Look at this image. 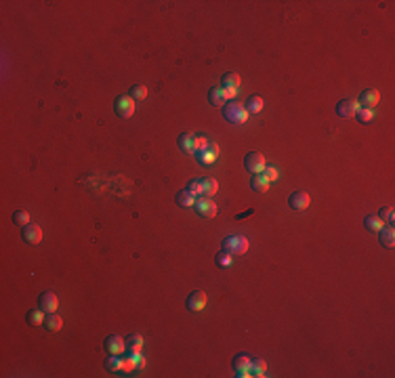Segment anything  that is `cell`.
I'll use <instances>...</instances> for the list:
<instances>
[{
	"label": "cell",
	"mask_w": 395,
	"mask_h": 378,
	"mask_svg": "<svg viewBox=\"0 0 395 378\" xmlns=\"http://www.w3.org/2000/svg\"><path fill=\"white\" fill-rule=\"evenodd\" d=\"M49 332H59L61 328H63V320L59 318L57 313H47V318H45V324H42Z\"/></svg>",
	"instance_id": "19"
},
{
	"label": "cell",
	"mask_w": 395,
	"mask_h": 378,
	"mask_svg": "<svg viewBox=\"0 0 395 378\" xmlns=\"http://www.w3.org/2000/svg\"><path fill=\"white\" fill-rule=\"evenodd\" d=\"M263 177H265V179L271 183V181H276V179L280 177V170L274 168V166H265V170H263Z\"/></svg>",
	"instance_id": "34"
},
{
	"label": "cell",
	"mask_w": 395,
	"mask_h": 378,
	"mask_svg": "<svg viewBox=\"0 0 395 378\" xmlns=\"http://www.w3.org/2000/svg\"><path fill=\"white\" fill-rule=\"evenodd\" d=\"M130 99L133 101H143L145 97H147V86H143V84H135L133 89H130Z\"/></svg>",
	"instance_id": "30"
},
{
	"label": "cell",
	"mask_w": 395,
	"mask_h": 378,
	"mask_svg": "<svg viewBox=\"0 0 395 378\" xmlns=\"http://www.w3.org/2000/svg\"><path fill=\"white\" fill-rule=\"evenodd\" d=\"M223 118L227 122H233V124H242V122L248 120V111H246V108H244V103L227 101L223 105Z\"/></svg>",
	"instance_id": "1"
},
{
	"label": "cell",
	"mask_w": 395,
	"mask_h": 378,
	"mask_svg": "<svg viewBox=\"0 0 395 378\" xmlns=\"http://www.w3.org/2000/svg\"><path fill=\"white\" fill-rule=\"evenodd\" d=\"M223 250L229 254H244L248 250V237L244 235H229L223 240Z\"/></svg>",
	"instance_id": "3"
},
{
	"label": "cell",
	"mask_w": 395,
	"mask_h": 378,
	"mask_svg": "<svg viewBox=\"0 0 395 378\" xmlns=\"http://www.w3.org/2000/svg\"><path fill=\"white\" fill-rule=\"evenodd\" d=\"M221 89L225 91L227 101H229L231 97H235V95H238V91H240V76L235 74V72H227L221 78Z\"/></svg>",
	"instance_id": "5"
},
{
	"label": "cell",
	"mask_w": 395,
	"mask_h": 378,
	"mask_svg": "<svg viewBox=\"0 0 395 378\" xmlns=\"http://www.w3.org/2000/svg\"><path fill=\"white\" fill-rule=\"evenodd\" d=\"M105 370L108 372H122V357L118 355H110L108 359H105Z\"/></svg>",
	"instance_id": "28"
},
{
	"label": "cell",
	"mask_w": 395,
	"mask_h": 378,
	"mask_svg": "<svg viewBox=\"0 0 395 378\" xmlns=\"http://www.w3.org/2000/svg\"><path fill=\"white\" fill-rule=\"evenodd\" d=\"M45 318H47V313L38 307V309L28 311V315H25V322H28L30 326H42V324H45Z\"/></svg>",
	"instance_id": "20"
},
{
	"label": "cell",
	"mask_w": 395,
	"mask_h": 378,
	"mask_svg": "<svg viewBox=\"0 0 395 378\" xmlns=\"http://www.w3.org/2000/svg\"><path fill=\"white\" fill-rule=\"evenodd\" d=\"M250 362H252V359L248 355H244V353L235 355V359H233V372H235V376H238V378L250 376Z\"/></svg>",
	"instance_id": "12"
},
{
	"label": "cell",
	"mask_w": 395,
	"mask_h": 378,
	"mask_svg": "<svg viewBox=\"0 0 395 378\" xmlns=\"http://www.w3.org/2000/svg\"><path fill=\"white\" fill-rule=\"evenodd\" d=\"M38 307L45 313H55L57 307H59V301H57V296L53 294V292H42L38 296Z\"/></svg>",
	"instance_id": "13"
},
{
	"label": "cell",
	"mask_w": 395,
	"mask_h": 378,
	"mask_svg": "<svg viewBox=\"0 0 395 378\" xmlns=\"http://www.w3.org/2000/svg\"><path fill=\"white\" fill-rule=\"evenodd\" d=\"M309 204H311V198L307 191H294V193H290V198H288V206L292 210H298V213L307 210Z\"/></svg>",
	"instance_id": "7"
},
{
	"label": "cell",
	"mask_w": 395,
	"mask_h": 378,
	"mask_svg": "<svg viewBox=\"0 0 395 378\" xmlns=\"http://www.w3.org/2000/svg\"><path fill=\"white\" fill-rule=\"evenodd\" d=\"M357 105L359 108H366V109H372L374 105H379V101H381V95H379V91L376 89H366L362 95L357 97Z\"/></svg>",
	"instance_id": "9"
},
{
	"label": "cell",
	"mask_w": 395,
	"mask_h": 378,
	"mask_svg": "<svg viewBox=\"0 0 395 378\" xmlns=\"http://www.w3.org/2000/svg\"><path fill=\"white\" fill-rule=\"evenodd\" d=\"M185 307H187L189 311H194V313L202 311L206 307V292H204V290H194V292L187 296Z\"/></svg>",
	"instance_id": "8"
},
{
	"label": "cell",
	"mask_w": 395,
	"mask_h": 378,
	"mask_svg": "<svg viewBox=\"0 0 395 378\" xmlns=\"http://www.w3.org/2000/svg\"><path fill=\"white\" fill-rule=\"evenodd\" d=\"M194 145H196V154H198V152H204L206 145H208V139H206L204 135H198L196 141H194Z\"/></svg>",
	"instance_id": "35"
},
{
	"label": "cell",
	"mask_w": 395,
	"mask_h": 378,
	"mask_svg": "<svg viewBox=\"0 0 395 378\" xmlns=\"http://www.w3.org/2000/svg\"><path fill=\"white\" fill-rule=\"evenodd\" d=\"M194 141H196V135L183 133V135H179V139H177V145H179L181 152H185V154H196V145H194Z\"/></svg>",
	"instance_id": "17"
},
{
	"label": "cell",
	"mask_w": 395,
	"mask_h": 378,
	"mask_svg": "<svg viewBox=\"0 0 395 378\" xmlns=\"http://www.w3.org/2000/svg\"><path fill=\"white\" fill-rule=\"evenodd\" d=\"M265 374H267V364H265V359H252V362H250V376L263 378Z\"/></svg>",
	"instance_id": "25"
},
{
	"label": "cell",
	"mask_w": 395,
	"mask_h": 378,
	"mask_svg": "<svg viewBox=\"0 0 395 378\" xmlns=\"http://www.w3.org/2000/svg\"><path fill=\"white\" fill-rule=\"evenodd\" d=\"M21 237H23V242H28V244H40V240H42V227L40 225H36V223H30V225H25L23 229H21Z\"/></svg>",
	"instance_id": "10"
},
{
	"label": "cell",
	"mask_w": 395,
	"mask_h": 378,
	"mask_svg": "<svg viewBox=\"0 0 395 378\" xmlns=\"http://www.w3.org/2000/svg\"><path fill=\"white\" fill-rule=\"evenodd\" d=\"M263 105H265V103H263L261 97L259 95H252V97H248V101L244 103V108H246L248 113H259L263 109Z\"/></svg>",
	"instance_id": "26"
},
{
	"label": "cell",
	"mask_w": 395,
	"mask_h": 378,
	"mask_svg": "<svg viewBox=\"0 0 395 378\" xmlns=\"http://www.w3.org/2000/svg\"><path fill=\"white\" fill-rule=\"evenodd\" d=\"M194 208H196V213H198L202 218H213V216H217V213H219L217 202H215L213 198H208V196L196 198Z\"/></svg>",
	"instance_id": "2"
},
{
	"label": "cell",
	"mask_w": 395,
	"mask_h": 378,
	"mask_svg": "<svg viewBox=\"0 0 395 378\" xmlns=\"http://www.w3.org/2000/svg\"><path fill=\"white\" fill-rule=\"evenodd\" d=\"M124 340H126V351H128V353H139L141 347H143V336H141V334H130V336L124 338Z\"/></svg>",
	"instance_id": "21"
},
{
	"label": "cell",
	"mask_w": 395,
	"mask_h": 378,
	"mask_svg": "<svg viewBox=\"0 0 395 378\" xmlns=\"http://www.w3.org/2000/svg\"><path fill=\"white\" fill-rule=\"evenodd\" d=\"M185 189H187L194 198H202V196H204V181H202V179H191V181L187 183Z\"/></svg>",
	"instance_id": "27"
},
{
	"label": "cell",
	"mask_w": 395,
	"mask_h": 378,
	"mask_svg": "<svg viewBox=\"0 0 395 378\" xmlns=\"http://www.w3.org/2000/svg\"><path fill=\"white\" fill-rule=\"evenodd\" d=\"M113 109L120 118H133L135 113V101L130 99V95H120L116 101H113Z\"/></svg>",
	"instance_id": "4"
},
{
	"label": "cell",
	"mask_w": 395,
	"mask_h": 378,
	"mask_svg": "<svg viewBox=\"0 0 395 378\" xmlns=\"http://www.w3.org/2000/svg\"><path fill=\"white\" fill-rule=\"evenodd\" d=\"M13 223L19 225V227L30 225V213H25V210H15V213H13Z\"/></svg>",
	"instance_id": "31"
},
{
	"label": "cell",
	"mask_w": 395,
	"mask_h": 378,
	"mask_svg": "<svg viewBox=\"0 0 395 378\" xmlns=\"http://www.w3.org/2000/svg\"><path fill=\"white\" fill-rule=\"evenodd\" d=\"M357 109H359V105H357L355 99H343L337 105V113L340 118H353Z\"/></svg>",
	"instance_id": "14"
},
{
	"label": "cell",
	"mask_w": 395,
	"mask_h": 378,
	"mask_svg": "<svg viewBox=\"0 0 395 378\" xmlns=\"http://www.w3.org/2000/svg\"><path fill=\"white\" fill-rule=\"evenodd\" d=\"M244 166H246V170L252 172V174H261L263 170H265V156H261L259 152H250L246 158H244Z\"/></svg>",
	"instance_id": "6"
},
{
	"label": "cell",
	"mask_w": 395,
	"mask_h": 378,
	"mask_svg": "<svg viewBox=\"0 0 395 378\" xmlns=\"http://www.w3.org/2000/svg\"><path fill=\"white\" fill-rule=\"evenodd\" d=\"M217 156H219V145L217 143H213V141H208V145H206V149L204 152H198L196 154V158L202 162V164H210V162H215L217 160Z\"/></svg>",
	"instance_id": "15"
},
{
	"label": "cell",
	"mask_w": 395,
	"mask_h": 378,
	"mask_svg": "<svg viewBox=\"0 0 395 378\" xmlns=\"http://www.w3.org/2000/svg\"><path fill=\"white\" fill-rule=\"evenodd\" d=\"M250 187L257 191V193H265L267 189H269V181L263 177V174H252V179H250Z\"/></svg>",
	"instance_id": "23"
},
{
	"label": "cell",
	"mask_w": 395,
	"mask_h": 378,
	"mask_svg": "<svg viewBox=\"0 0 395 378\" xmlns=\"http://www.w3.org/2000/svg\"><path fill=\"white\" fill-rule=\"evenodd\" d=\"M364 227H366L368 231H381L383 227H385V223L381 221L379 215H368V216L364 218Z\"/></svg>",
	"instance_id": "24"
},
{
	"label": "cell",
	"mask_w": 395,
	"mask_h": 378,
	"mask_svg": "<svg viewBox=\"0 0 395 378\" xmlns=\"http://www.w3.org/2000/svg\"><path fill=\"white\" fill-rule=\"evenodd\" d=\"M174 200H177V204L183 206V208H194V204H196V198L191 196L187 189H181L177 196H174Z\"/></svg>",
	"instance_id": "22"
},
{
	"label": "cell",
	"mask_w": 395,
	"mask_h": 378,
	"mask_svg": "<svg viewBox=\"0 0 395 378\" xmlns=\"http://www.w3.org/2000/svg\"><path fill=\"white\" fill-rule=\"evenodd\" d=\"M217 261H219V265H231V254L229 252H225V250H221L217 254Z\"/></svg>",
	"instance_id": "36"
},
{
	"label": "cell",
	"mask_w": 395,
	"mask_h": 378,
	"mask_svg": "<svg viewBox=\"0 0 395 378\" xmlns=\"http://www.w3.org/2000/svg\"><path fill=\"white\" fill-rule=\"evenodd\" d=\"M208 101H210V105H215V108H223L227 103V95L221 86H213V89L208 91Z\"/></svg>",
	"instance_id": "16"
},
{
	"label": "cell",
	"mask_w": 395,
	"mask_h": 378,
	"mask_svg": "<svg viewBox=\"0 0 395 378\" xmlns=\"http://www.w3.org/2000/svg\"><path fill=\"white\" fill-rule=\"evenodd\" d=\"M381 221L383 223H387V225H393V218H395V213H393V208L391 206H387V208H383L381 210Z\"/></svg>",
	"instance_id": "33"
},
{
	"label": "cell",
	"mask_w": 395,
	"mask_h": 378,
	"mask_svg": "<svg viewBox=\"0 0 395 378\" xmlns=\"http://www.w3.org/2000/svg\"><path fill=\"white\" fill-rule=\"evenodd\" d=\"M379 242H381V246H385V248H393V246H395V231H393V225L383 227V229L379 231Z\"/></svg>",
	"instance_id": "18"
},
{
	"label": "cell",
	"mask_w": 395,
	"mask_h": 378,
	"mask_svg": "<svg viewBox=\"0 0 395 378\" xmlns=\"http://www.w3.org/2000/svg\"><path fill=\"white\" fill-rule=\"evenodd\" d=\"M202 181H204V196L213 198L215 193L219 191V181L215 177H206V179H202Z\"/></svg>",
	"instance_id": "29"
},
{
	"label": "cell",
	"mask_w": 395,
	"mask_h": 378,
	"mask_svg": "<svg viewBox=\"0 0 395 378\" xmlns=\"http://www.w3.org/2000/svg\"><path fill=\"white\" fill-rule=\"evenodd\" d=\"M105 351H108L110 355H122L126 351V340L116 336V334H112V336L105 338Z\"/></svg>",
	"instance_id": "11"
},
{
	"label": "cell",
	"mask_w": 395,
	"mask_h": 378,
	"mask_svg": "<svg viewBox=\"0 0 395 378\" xmlns=\"http://www.w3.org/2000/svg\"><path fill=\"white\" fill-rule=\"evenodd\" d=\"M355 118L362 122V124H368L372 118H374V113H372V109H366V108H359L357 111H355Z\"/></svg>",
	"instance_id": "32"
}]
</instances>
